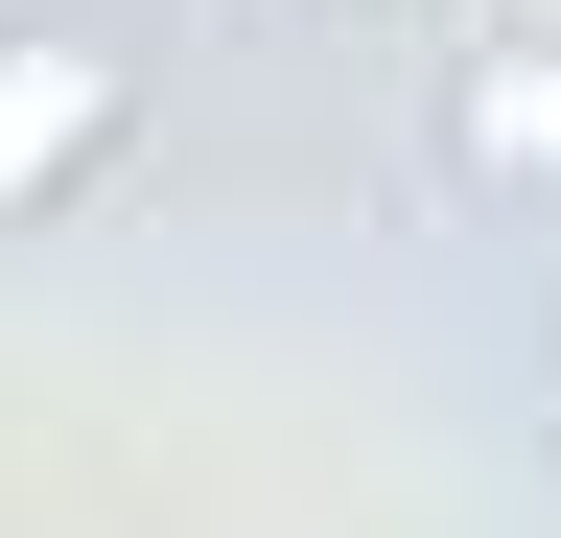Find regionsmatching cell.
I'll return each instance as SVG.
<instances>
[{
    "mask_svg": "<svg viewBox=\"0 0 561 538\" xmlns=\"http://www.w3.org/2000/svg\"><path fill=\"white\" fill-rule=\"evenodd\" d=\"M117 141H140V24H94V0H24V24H0V234H24V211H70Z\"/></svg>",
    "mask_w": 561,
    "mask_h": 538,
    "instance_id": "obj_1",
    "label": "cell"
},
{
    "mask_svg": "<svg viewBox=\"0 0 561 538\" xmlns=\"http://www.w3.org/2000/svg\"><path fill=\"white\" fill-rule=\"evenodd\" d=\"M421 164H445V211H561V24H468L421 94Z\"/></svg>",
    "mask_w": 561,
    "mask_h": 538,
    "instance_id": "obj_2",
    "label": "cell"
},
{
    "mask_svg": "<svg viewBox=\"0 0 561 538\" xmlns=\"http://www.w3.org/2000/svg\"><path fill=\"white\" fill-rule=\"evenodd\" d=\"M351 24H421V0H351Z\"/></svg>",
    "mask_w": 561,
    "mask_h": 538,
    "instance_id": "obj_3",
    "label": "cell"
}]
</instances>
